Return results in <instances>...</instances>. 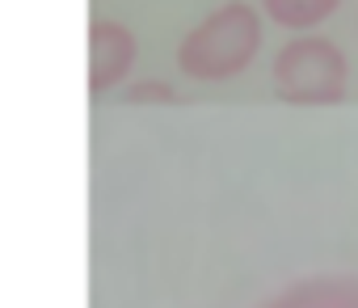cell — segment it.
I'll return each mask as SVG.
<instances>
[{"instance_id":"cell-3","label":"cell","mask_w":358,"mask_h":308,"mask_svg":"<svg viewBox=\"0 0 358 308\" xmlns=\"http://www.w3.org/2000/svg\"><path fill=\"white\" fill-rule=\"evenodd\" d=\"M266 9L282 26H312L337 9V0H266Z\"/></svg>"},{"instance_id":"cell-1","label":"cell","mask_w":358,"mask_h":308,"mask_svg":"<svg viewBox=\"0 0 358 308\" xmlns=\"http://www.w3.org/2000/svg\"><path fill=\"white\" fill-rule=\"evenodd\" d=\"M253 47H257V18L245 5H228L190 34L182 64L194 76H228L253 55Z\"/></svg>"},{"instance_id":"cell-2","label":"cell","mask_w":358,"mask_h":308,"mask_svg":"<svg viewBox=\"0 0 358 308\" xmlns=\"http://www.w3.org/2000/svg\"><path fill=\"white\" fill-rule=\"evenodd\" d=\"M278 72H282V85L291 93H333L337 89V76H341V59L329 43H291L278 59Z\"/></svg>"}]
</instances>
